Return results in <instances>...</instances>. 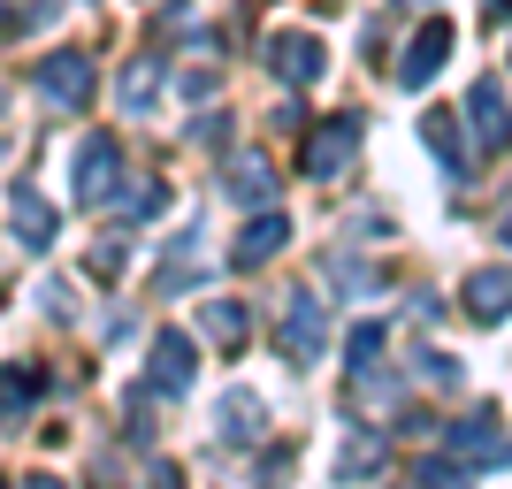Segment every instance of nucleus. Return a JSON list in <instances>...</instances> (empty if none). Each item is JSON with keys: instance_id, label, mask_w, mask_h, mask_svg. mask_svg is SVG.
Here are the masks:
<instances>
[{"instance_id": "4be33fe9", "label": "nucleus", "mask_w": 512, "mask_h": 489, "mask_svg": "<svg viewBox=\"0 0 512 489\" xmlns=\"http://www.w3.org/2000/svg\"><path fill=\"white\" fill-rule=\"evenodd\" d=\"M23 489H62V482H54V474H31V482H23Z\"/></svg>"}, {"instance_id": "f03ea898", "label": "nucleus", "mask_w": 512, "mask_h": 489, "mask_svg": "<svg viewBox=\"0 0 512 489\" xmlns=\"http://www.w3.org/2000/svg\"><path fill=\"white\" fill-rule=\"evenodd\" d=\"M39 92H46L54 107H69V115H77V107L92 100V62H85V54H54V62L39 69Z\"/></svg>"}, {"instance_id": "9d476101", "label": "nucleus", "mask_w": 512, "mask_h": 489, "mask_svg": "<svg viewBox=\"0 0 512 489\" xmlns=\"http://www.w3.org/2000/svg\"><path fill=\"white\" fill-rule=\"evenodd\" d=\"M467 107H474V138H482V146L497 153V138H505V85H497V77H482Z\"/></svg>"}, {"instance_id": "1a4fd4ad", "label": "nucleus", "mask_w": 512, "mask_h": 489, "mask_svg": "<svg viewBox=\"0 0 512 489\" xmlns=\"http://www.w3.org/2000/svg\"><path fill=\"white\" fill-rule=\"evenodd\" d=\"M459 459H482V467H505V436H497V413H482V421H459Z\"/></svg>"}, {"instance_id": "6ab92c4d", "label": "nucleus", "mask_w": 512, "mask_h": 489, "mask_svg": "<svg viewBox=\"0 0 512 489\" xmlns=\"http://www.w3.org/2000/svg\"><path fill=\"white\" fill-rule=\"evenodd\" d=\"M92 268H100V276H123V268H130V245H123V237H107L100 253H92Z\"/></svg>"}, {"instance_id": "f257e3e1", "label": "nucleus", "mask_w": 512, "mask_h": 489, "mask_svg": "<svg viewBox=\"0 0 512 489\" xmlns=\"http://www.w3.org/2000/svg\"><path fill=\"white\" fill-rule=\"evenodd\" d=\"M276 344L291 360H314L329 344V321H321V298H283V321H276Z\"/></svg>"}, {"instance_id": "423d86ee", "label": "nucleus", "mask_w": 512, "mask_h": 489, "mask_svg": "<svg viewBox=\"0 0 512 489\" xmlns=\"http://www.w3.org/2000/svg\"><path fill=\"white\" fill-rule=\"evenodd\" d=\"M107 184H115V138H85L77 146V199H107Z\"/></svg>"}, {"instance_id": "0eeeda50", "label": "nucleus", "mask_w": 512, "mask_h": 489, "mask_svg": "<svg viewBox=\"0 0 512 489\" xmlns=\"http://www.w3.org/2000/svg\"><path fill=\"white\" fill-rule=\"evenodd\" d=\"M8 207H16V237H23V245H31V253H46V245H54V230H62V214L46 207L39 192H16V199H8Z\"/></svg>"}, {"instance_id": "7ed1b4c3", "label": "nucleus", "mask_w": 512, "mask_h": 489, "mask_svg": "<svg viewBox=\"0 0 512 489\" xmlns=\"http://www.w3.org/2000/svg\"><path fill=\"white\" fill-rule=\"evenodd\" d=\"M352 153H360V123H352V115H337L329 130H314V146H306V176H337Z\"/></svg>"}, {"instance_id": "aec40b11", "label": "nucleus", "mask_w": 512, "mask_h": 489, "mask_svg": "<svg viewBox=\"0 0 512 489\" xmlns=\"http://www.w3.org/2000/svg\"><path fill=\"white\" fill-rule=\"evenodd\" d=\"M421 489H467V474L459 467H421Z\"/></svg>"}, {"instance_id": "412c9836", "label": "nucleus", "mask_w": 512, "mask_h": 489, "mask_svg": "<svg viewBox=\"0 0 512 489\" xmlns=\"http://www.w3.org/2000/svg\"><path fill=\"white\" fill-rule=\"evenodd\" d=\"M153 489H184V467H153Z\"/></svg>"}, {"instance_id": "4468645a", "label": "nucleus", "mask_w": 512, "mask_h": 489, "mask_svg": "<svg viewBox=\"0 0 512 489\" xmlns=\"http://www.w3.org/2000/svg\"><path fill=\"white\" fill-rule=\"evenodd\" d=\"M421 138L444 153V169H451V176H467V153H459V138H451V115H421Z\"/></svg>"}, {"instance_id": "a211bd4d", "label": "nucleus", "mask_w": 512, "mask_h": 489, "mask_svg": "<svg viewBox=\"0 0 512 489\" xmlns=\"http://www.w3.org/2000/svg\"><path fill=\"white\" fill-rule=\"evenodd\" d=\"M253 421H260L253 398H230V405H222V436H253Z\"/></svg>"}, {"instance_id": "f3484780", "label": "nucleus", "mask_w": 512, "mask_h": 489, "mask_svg": "<svg viewBox=\"0 0 512 489\" xmlns=\"http://www.w3.org/2000/svg\"><path fill=\"white\" fill-rule=\"evenodd\" d=\"M153 85H161V62H138V69L123 77V107H146V100H153Z\"/></svg>"}, {"instance_id": "dca6fc26", "label": "nucleus", "mask_w": 512, "mask_h": 489, "mask_svg": "<svg viewBox=\"0 0 512 489\" xmlns=\"http://www.w3.org/2000/svg\"><path fill=\"white\" fill-rule=\"evenodd\" d=\"M31 398H39V375H23V367H16V375H0V413H23Z\"/></svg>"}, {"instance_id": "6e6552de", "label": "nucleus", "mask_w": 512, "mask_h": 489, "mask_svg": "<svg viewBox=\"0 0 512 489\" xmlns=\"http://www.w3.org/2000/svg\"><path fill=\"white\" fill-rule=\"evenodd\" d=\"M230 199H237V207H268V199H276V169H268L260 153L230 161Z\"/></svg>"}, {"instance_id": "39448f33", "label": "nucleus", "mask_w": 512, "mask_h": 489, "mask_svg": "<svg viewBox=\"0 0 512 489\" xmlns=\"http://www.w3.org/2000/svg\"><path fill=\"white\" fill-rule=\"evenodd\" d=\"M444 54H451V23H428L421 39L406 46V62H398V85H428L444 69Z\"/></svg>"}, {"instance_id": "20e7f679", "label": "nucleus", "mask_w": 512, "mask_h": 489, "mask_svg": "<svg viewBox=\"0 0 512 489\" xmlns=\"http://www.w3.org/2000/svg\"><path fill=\"white\" fill-rule=\"evenodd\" d=\"M153 390H192V337H176V329H161L153 337Z\"/></svg>"}, {"instance_id": "ddd939ff", "label": "nucleus", "mask_w": 512, "mask_h": 489, "mask_svg": "<svg viewBox=\"0 0 512 489\" xmlns=\"http://www.w3.org/2000/svg\"><path fill=\"white\" fill-rule=\"evenodd\" d=\"M467 298H474V306H467L474 321H505V268H490V276H474V283H467Z\"/></svg>"}, {"instance_id": "9b49d317", "label": "nucleus", "mask_w": 512, "mask_h": 489, "mask_svg": "<svg viewBox=\"0 0 512 489\" xmlns=\"http://www.w3.org/2000/svg\"><path fill=\"white\" fill-rule=\"evenodd\" d=\"M268 54H276V77H283V85H314V77H321V46L314 39H276Z\"/></svg>"}, {"instance_id": "f8f14e48", "label": "nucleus", "mask_w": 512, "mask_h": 489, "mask_svg": "<svg viewBox=\"0 0 512 489\" xmlns=\"http://www.w3.org/2000/svg\"><path fill=\"white\" fill-rule=\"evenodd\" d=\"M283 237H291V222H283V214H260L253 230L237 237V260H245V268H253V260H276V253H283Z\"/></svg>"}, {"instance_id": "2eb2a0df", "label": "nucleus", "mask_w": 512, "mask_h": 489, "mask_svg": "<svg viewBox=\"0 0 512 489\" xmlns=\"http://www.w3.org/2000/svg\"><path fill=\"white\" fill-rule=\"evenodd\" d=\"M207 329H214V344H230V352H237L245 337H253V321H245V306H207Z\"/></svg>"}]
</instances>
